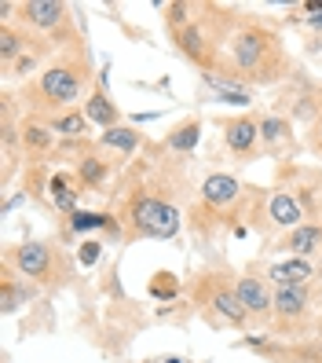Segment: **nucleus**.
<instances>
[{"mask_svg": "<svg viewBox=\"0 0 322 363\" xmlns=\"http://www.w3.org/2000/svg\"><path fill=\"white\" fill-rule=\"evenodd\" d=\"M139 133L132 129V125H117V129H106L103 136H99V143L106 147V151H117V155H132L136 147H139Z\"/></svg>", "mask_w": 322, "mask_h": 363, "instance_id": "nucleus-19", "label": "nucleus"}, {"mask_svg": "<svg viewBox=\"0 0 322 363\" xmlns=\"http://www.w3.org/2000/svg\"><path fill=\"white\" fill-rule=\"evenodd\" d=\"M176 45L183 48V55L190 62H198V67H205L209 74V62H212V45H209V37L202 33V26H183L176 30Z\"/></svg>", "mask_w": 322, "mask_h": 363, "instance_id": "nucleus-15", "label": "nucleus"}, {"mask_svg": "<svg viewBox=\"0 0 322 363\" xmlns=\"http://www.w3.org/2000/svg\"><path fill=\"white\" fill-rule=\"evenodd\" d=\"M4 264L18 268V272H23L26 279H33V283H52V279H55V268H59V253H55L48 242L30 239V242H23V246H15L8 257H4Z\"/></svg>", "mask_w": 322, "mask_h": 363, "instance_id": "nucleus-4", "label": "nucleus"}, {"mask_svg": "<svg viewBox=\"0 0 322 363\" xmlns=\"http://www.w3.org/2000/svg\"><path fill=\"white\" fill-rule=\"evenodd\" d=\"M165 363H183V359H180V356H173V359H165Z\"/></svg>", "mask_w": 322, "mask_h": 363, "instance_id": "nucleus-30", "label": "nucleus"}, {"mask_svg": "<svg viewBox=\"0 0 322 363\" xmlns=\"http://www.w3.org/2000/svg\"><path fill=\"white\" fill-rule=\"evenodd\" d=\"M48 125H52L55 136H67V140H77V136L88 133V118H84V111H62Z\"/></svg>", "mask_w": 322, "mask_h": 363, "instance_id": "nucleus-21", "label": "nucleus"}, {"mask_svg": "<svg viewBox=\"0 0 322 363\" xmlns=\"http://www.w3.org/2000/svg\"><path fill=\"white\" fill-rule=\"evenodd\" d=\"M0 294H4V297H0V308H4V315H11V312H18L33 297V286H26V283L18 286V279L11 275V264H4V283H0Z\"/></svg>", "mask_w": 322, "mask_h": 363, "instance_id": "nucleus-17", "label": "nucleus"}, {"mask_svg": "<svg viewBox=\"0 0 322 363\" xmlns=\"http://www.w3.org/2000/svg\"><path fill=\"white\" fill-rule=\"evenodd\" d=\"M224 143H227L231 155H249L253 147L260 143V118L238 114V118L224 121Z\"/></svg>", "mask_w": 322, "mask_h": 363, "instance_id": "nucleus-7", "label": "nucleus"}, {"mask_svg": "<svg viewBox=\"0 0 322 363\" xmlns=\"http://www.w3.org/2000/svg\"><path fill=\"white\" fill-rule=\"evenodd\" d=\"M308 147H311V151L322 158V111L311 118V129H308Z\"/></svg>", "mask_w": 322, "mask_h": 363, "instance_id": "nucleus-28", "label": "nucleus"}, {"mask_svg": "<svg viewBox=\"0 0 322 363\" xmlns=\"http://www.w3.org/2000/svg\"><path fill=\"white\" fill-rule=\"evenodd\" d=\"M77 173H81V180L88 184V187H96V184H103V180H106V162H103V158H96V155H88V158H81Z\"/></svg>", "mask_w": 322, "mask_h": 363, "instance_id": "nucleus-26", "label": "nucleus"}, {"mask_svg": "<svg viewBox=\"0 0 322 363\" xmlns=\"http://www.w3.org/2000/svg\"><path fill=\"white\" fill-rule=\"evenodd\" d=\"M198 140H202V121L198 118H190V121H183V125H176L173 133H168V147L173 151H180V155H190L198 147Z\"/></svg>", "mask_w": 322, "mask_h": 363, "instance_id": "nucleus-20", "label": "nucleus"}, {"mask_svg": "<svg viewBox=\"0 0 322 363\" xmlns=\"http://www.w3.org/2000/svg\"><path fill=\"white\" fill-rule=\"evenodd\" d=\"M125 224H128V235H136V239H176L183 228L180 209L173 202H165L158 195H143V191H136L128 199Z\"/></svg>", "mask_w": 322, "mask_h": 363, "instance_id": "nucleus-2", "label": "nucleus"}, {"mask_svg": "<svg viewBox=\"0 0 322 363\" xmlns=\"http://www.w3.org/2000/svg\"><path fill=\"white\" fill-rule=\"evenodd\" d=\"M234 294L249 315H268L271 312V301H275V290L268 286V279H256V275H242L234 283Z\"/></svg>", "mask_w": 322, "mask_h": 363, "instance_id": "nucleus-10", "label": "nucleus"}, {"mask_svg": "<svg viewBox=\"0 0 322 363\" xmlns=\"http://www.w3.org/2000/svg\"><path fill=\"white\" fill-rule=\"evenodd\" d=\"M289 136H293L289 118H278V114L260 118V143H264V147H278V143H286Z\"/></svg>", "mask_w": 322, "mask_h": 363, "instance_id": "nucleus-23", "label": "nucleus"}, {"mask_svg": "<svg viewBox=\"0 0 322 363\" xmlns=\"http://www.w3.org/2000/svg\"><path fill=\"white\" fill-rule=\"evenodd\" d=\"M242 199V184L234 180L231 173H209L202 180V206L220 213V209H231L234 202Z\"/></svg>", "mask_w": 322, "mask_h": 363, "instance_id": "nucleus-6", "label": "nucleus"}, {"mask_svg": "<svg viewBox=\"0 0 322 363\" xmlns=\"http://www.w3.org/2000/svg\"><path fill=\"white\" fill-rule=\"evenodd\" d=\"M18 18H23V26L33 30H55L67 23V4H59V0H26V4H18Z\"/></svg>", "mask_w": 322, "mask_h": 363, "instance_id": "nucleus-8", "label": "nucleus"}, {"mask_svg": "<svg viewBox=\"0 0 322 363\" xmlns=\"http://www.w3.org/2000/svg\"><path fill=\"white\" fill-rule=\"evenodd\" d=\"M26 45H33L26 37V30H18L11 23H0V62H4V67H11L18 55H26Z\"/></svg>", "mask_w": 322, "mask_h": 363, "instance_id": "nucleus-16", "label": "nucleus"}, {"mask_svg": "<svg viewBox=\"0 0 322 363\" xmlns=\"http://www.w3.org/2000/svg\"><path fill=\"white\" fill-rule=\"evenodd\" d=\"M84 81H88L84 62H52V67L40 74L37 89H40V96H45L48 103L67 106V103H74L84 92Z\"/></svg>", "mask_w": 322, "mask_h": 363, "instance_id": "nucleus-3", "label": "nucleus"}, {"mask_svg": "<svg viewBox=\"0 0 322 363\" xmlns=\"http://www.w3.org/2000/svg\"><path fill=\"white\" fill-rule=\"evenodd\" d=\"M84 118L92 125H99V129H117L121 125V111H117V103L106 96V89H96L84 99Z\"/></svg>", "mask_w": 322, "mask_h": 363, "instance_id": "nucleus-14", "label": "nucleus"}, {"mask_svg": "<svg viewBox=\"0 0 322 363\" xmlns=\"http://www.w3.org/2000/svg\"><path fill=\"white\" fill-rule=\"evenodd\" d=\"M278 250L293 253V257H304V261L315 257V253H322V224H300V228H293Z\"/></svg>", "mask_w": 322, "mask_h": 363, "instance_id": "nucleus-12", "label": "nucleus"}, {"mask_svg": "<svg viewBox=\"0 0 322 363\" xmlns=\"http://www.w3.org/2000/svg\"><path fill=\"white\" fill-rule=\"evenodd\" d=\"M231 67H234V77H242L249 84L278 81L286 70L282 40L264 26H242L231 37Z\"/></svg>", "mask_w": 322, "mask_h": 363, "instance_id": "nucleus-1", "label": "nucleus"}, {"mask_svg": "<svg viewBox=\"0 0 322 363\" xmlns=\"http://www.w3.org/2000/svg\"><path fill=\"white\" fill-rule=\"evenodd\" d=\"M268 217L271 224L278 228H300V220H304V206H300V199L293 195V191H275L271 202H268Z\"/></svg>", "mask_w": 322, "mask_h": 363, "instance_id": "nucleus-13", "label": "nucleus"}, {"mask_svg": "<svg viewBox=\"0 0 322 363\" xmlns=\"http://www.w3.org/2000/svg\"><path fill=\"white\" fill-rule=\"evenodd\" d=\"M205 305L217 312L224 323H231V327H246V319H249V312L238 301V294H234L227 283H212V290L205 294Z\"/></svg>", "mask_w": 322, "mask_h": 363, "instance_id": "nucleus-9", "label": "nucleus"}, {"mask_svg": "<svg viewBox=\"0 0 322 363\" xmlns=\"http://www.w3.org/2000/svg\"><path fill=\"white\" fill-rule=\"evenodd\" d=\"M311 279H315V268L304 257H286V261L271 264V272H268V283L275 290H282V286H311Z\"/></svg>", "mask_w": 322, "mask_h": 363, "instance_id": "nucleus-11", "label": "nucleus"}, {"mask_svg": "<svg viewBox=\"0 0 322 363\" xmlns=\"http://www.w3.org/2000/svg\"><path fill=\"white\" fill-rule=\"evenodd\" d=\"M70 231L74 235H84V231H110V235H121L117 220L110 213H92V209H77L70 217Z\"/></svg>", "mask_w": 322, "mask_h": 363, "instance_id": "nucleus-18", "label": "nucleus"}, {"mask_svg": "<svg viewBox=\"0 0 322 363\" xmlns=\"http://www.w3.org/2000/svg\"><path fill=\"white\" fill-rule=\"evenodd\" d=\"M48 199H52V206L55 209H62V213H77V191L70 187V180L62 177V173H55L52 180H48Z\"/></svg>", "mask_w": 322, "mask_h": 363, "instance_id": "nucleus-22", "label": "nucleus"}, {"mask_svg": "<svg viewBox=\"0 0 322 363\" xmlns=\"http://www.w3.org/2000/svg\"><path fill=\"white\" fill-rule=\"evenodd\" d=\"M308 312H311V286H282V290H275L271 315H275L282 327L308 319Z\"/></svg>", "mask_w": 322, "mask_h": 363, "instance_id": "nucleus-5", "label": "nucleus"}, {"mask_svg": "<svg viewBox=\"0 0 322 363\" xmlns=\"http://www.w3.org/2000/svg\"><path fill=\"white\" fill-rule=\"evenodd\" d=\"M23 143L30 147V151H52V143H55V133H52V125H23Z\"/></svg>", "mask_w": 322, "mask_h": 363, "instance_id": "nucleus-24", "label": "nucleus"}, {"mask_svg": "<svg viewBox=\"0 0 322 363\" xmlns=\"http://www.w3.org/2000/svg\"><path fill=\"white\" fill-rule=\"evenodd\" d=\"M33 67H37V55H33V52H26V55H18V59L11 62V67H8V70H11L15 77H26Z\"/></svg>", "mask_w": 322, "mask_h": 363, "instance_id": "nucleus-29", "label": "nucleus"}, {"mask_svg": "<svg viewBox=\"0 0 322 363\" xmlns=\"http://www.w3.org/2000/svg\"><path fill=\"white\" fill-rule=\"evenodd\" d=\"M99 253H103V246H99V242H92V239H84V242L77 246V261H81L84 268H92V264L99 261Z\"/></svg>", "mask_w": 322, "mask_h": 363, "instance_id": "nucleus-27", "label": "nucleus"}, {"mask_svg": "<svg viewBox=\"0 0 322 363\" xmlns=\"http://www.w3.org/2000/svg\"><path fill=\"white\" fill-rule=\"evenodd\" d=\"M150 294H154L158 301H173V297L180 294V279L173 272H158L154 279H150Z\"/></svg>", "mask_w": 322, "mask_h": 363, "instance_id": "nucleus-25", "label": "nucleus"}]
</instances>
